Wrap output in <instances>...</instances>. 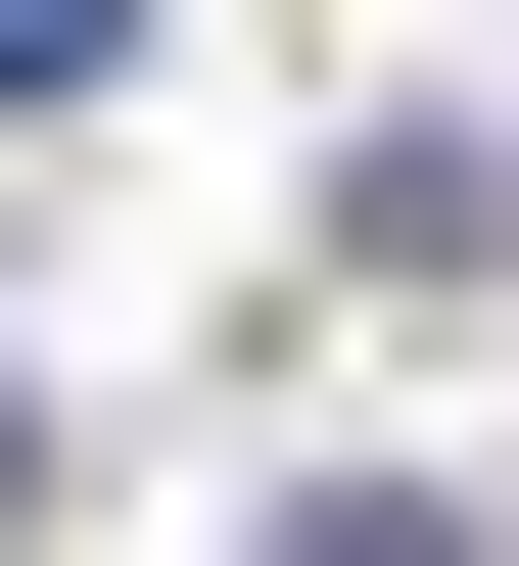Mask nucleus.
I'll list each match as a JSON object with an SVG mask.
<instances>
[{
    "mask_svg": "<svg viewBox=\"0 0 519 566\" xmlns=\"http://www.w3.org/2000/svg\"><path fill=\"white\" fill-rule=\"evenodd\" d=\"M283 566H519V520H425V472H283Z\"/></svg>",
    "mask_w": 519,
    "mask_h": 566,
    "instance_id": "f257e3e1",
    "label": "nucleus"
},
{
    "mask_svg": "<svg viewBox=\"0 0 519 566\" xmlns=\"http://www.w3.org/2000/svg\"><path fill=\"white\" fill-rule=\"evenodd\" d=\"M95 48H142V0H0V95H95Z\"/></svg>",
    "mask_w": 519,
    "mask_h": 566,
    "instance_id": "f03ea898",
    "label": "nucleus"
},
{
    "mask_svg": "<svg viewBox=\"0 0 519 566\" xmlns=\"http://www.w3.org/2000/svg\"><path fill=\"white\" fill-rule=\"evenodd\" d=\"M0 520H48V378H0Z\"/></svg>",
    "mask_w": 519,
    "mask_h": 566,
    "instance_id": "7ed1b4c3",
    "label": "nucleus"
}]
</instances>
